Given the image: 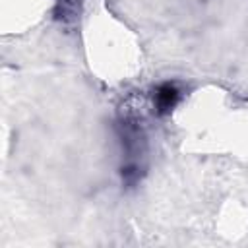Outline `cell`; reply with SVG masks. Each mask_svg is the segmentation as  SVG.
<instances>
[{"label": "cell", "instance_id": "6da1fadb", "mask_svg": "<svg viewBox=\"0 0 248 248\" xmlns=\"http://www.w3.org/2000/svg\"><path fill=\"white\" fill-rule=\"evenodd\" d=\"M180 95L182 91L178 89L176 83L172 81H165V83H159L155 89H153V107L159 114H167L170 112L178 101H180Z\"/></svg>", "mask_w": 248, "mask_h": 248}]
</instances>
